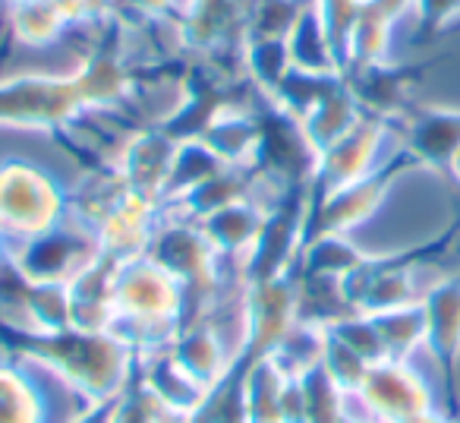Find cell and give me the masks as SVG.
Wrapping results in <instances>:
<instances>
[{"label":"cell","mask_w":460,"mask_h":423,"mask_svg":"<svg viewBox=\"0 0 460 423\" xmlns=\"http://www.w3.org/2000/svg\"><path fill=\"white\" fill-rule=\"evenodd\" d=\"M117 401V398H114ZM114 401H104V404H92L79 414V420L73 423H111L114 420Z\"/></svg>","instance_id":"obj_8"},{"label":"cell","mask_w":460,"mask_h":423,"mask_svg":"<svg viewBox=\"0 0 460 423\" xmlns=\"http://www.w3.org/2000/svg\"><path fill=\"white\" fill-rule=\"evenodd\" d=\"M290 379L281 376L269 357H256L246 370V420L250 423H284V389Z\"/></svg>","instance_id":"obj_5"},{"label":"cell","mask_w":460,"mask_h":423,"mask_svg":"<svg viewBox=\"0 0 460 423\" xmlns=\"http://www.w3.org/2000/svg\"><path fill=\"white\" fill-rule=\"evenodd\" d=\"M378 328L388 360H413L420 351H426V310L422 303H410V307L385 310V313L372 316Z\"/></svg>","instance_id":"obj_6"},{"label":"cell","mask_w":460,"mask_h":423,"mask_svg":"<svg viewBox=\"0 0 460 423\" xmlns=\"http://www.w3.org/2000/svg\"><path fill=\"white\" fill-rule=\"evenodd\" d=\"M39 373L41 364L29 357L0 364V423H48Z\"/></svg>","instance_id":"obj_4"},{"label":"cell","mask_w":460,"mask_h":423,"mask_svg":"<svg viewBox=\"0 0 460 423\" xmlns=\"http://www.w3.org/2000/svg\"><path fill=\"white\" fill-rule=\"evenodd\" d=\"M58 212V190L35 167L10 165L0 171V231L35 238L54 225Z\"/></svg>","instance_id":"obj_2"},{"label":"cell","mask_w":460,"mask_h":423,"mask_svg":"<svg viewBox=\"0 0 460 423\" xmlns=\"http://www.w3.org/2000/svg\"><path fill=\"white\" fill-rule=\"evenodd\" d=\"M357 398L378 423H403L420 410L435 408L429 379L413 360H382L372 364Z\"/></svg>","instance_id":"obj_1"},{"label":"cell","mask_w":460,"mask_h":423,"mask_svg":"<svg viewBox=\"0 0 460 423\" xmlns=\"http://www.w3.org/2000/svg\"><path fill=\"white\" fill-rule=\"evenodd\" d=\"M133 370H136V364H133ZM111 423H186V420L171 414V410L139 382V376L133 379V373H129V382L123 385V392L114 401V420Z\"/></svg>","instance_id":"obj_7"},{"label":"cell","mask_w":460,"mask_h":423,"mask_svg":"<svg viewBox=\"0 0 460 423\" xmlns=\"http://www.w3.org/2000/svg\"><path fill=\"white\" fill-rule=\"evenodd\" d=\"M447 171H451V177L457 180V186H460V146L454 148V155L447 158Z\"/></svg>","instance_id":"obj_10"},{"label":"cell","mask_w":460,"mask_h":423,"mask_svg":"<svg viewBox=\"0 0 460 423\" xmlns=\"http://www.w3.org/2000/svg\"><path fill=\"white\" fill-rule=\"evenodd\" d=\"M451 423H457V420H451Z\"/></svg>","instance_id":"obj_11"},{"label":"cell","mask_w":460,"mask_h":423,"mask_svg":"<svg viewBox=\"0 0 460 423\" xmlns=\"http://www.w3.org/2000/svg\"><path fill=\"white\" fill-rule=\"evenodd\" d=\"M426 310V354L435 364L460 360V278L445 275L422 294Z\"/></svg>","instance_id":"obj_3"},{"label":"cell","mask_w":460,"mask_h":423,"mask_svg":"<svg viewBox=\"0 0 460 423\" xmlns=\"http://www.w3.org/2000/svg\"><path fill=\"white\" fill-rule=\"evenodd\" d=\"M403 423H451L445 414H441L438 408H429V410H420V414H413V417H407Z\"/></svg>","instance_id":"obj_9"}]
</instances>
